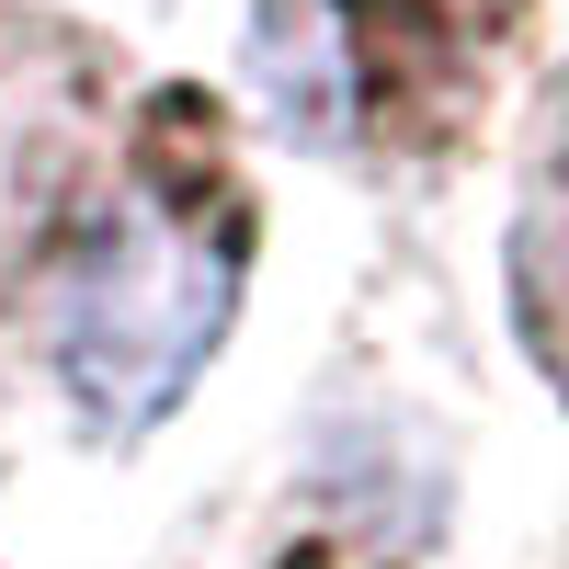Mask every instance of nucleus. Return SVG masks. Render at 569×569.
<instances>
[{
	"label": "nucleus",
	"mask_w": 569,
	"mask_h": 569,
	"mask_svg": "<svg viewBox=\"0 0 569 569\" xmlns=\"http://www.w3.org/2000/svg\"><path fill=\"white\" fill-rule=\"evenodd\" d=\"M273 12H297L284 103L365 171L467 160L525 58V0H273Z\"/></svg>",
	"instance_id": "nucleus-2"
},
{
	"label": "nucleus",
	"mask_w": 569,
	"mask_h": 569,
	"mask_svg": "<svg viewBox=\"0 0 569 569\" xmlns=\"http://www.w3.org/2000/svg\"><path fill=\"white\" fill-rule=\"evenodd\" d=\"M251 228L262 217H251L228 103L194 80L137 91L114 149L34 228V262H23V319L58 365V388L103 433H137L194 388V365L240 308Z\"/></svg>",
	"instance_id": "nucleus-1"
}]
</instances>
